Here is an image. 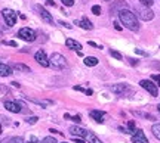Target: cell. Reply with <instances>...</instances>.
Here are the masks:
<instances>
[{
  "label": "cell",
  "instance_id": "obj_1",
  "mask_svg": "<svg viewBox=\"0 0 160 143\" xmlns=\"http://www.w3.org/2000/svg\"><path fill=\"white\" fill-rule=\"evenodd\" d=\"M119 18H120V22L123 24L128 30H131V31H138L139 30V22H138L137 16L129 9H120Z\"/></svg>",
  "mask_w": 160,
  "mask_h": 143
},
{
  "label": "cell",
  "instance_id": "obj_2",
  "mask_svg": "<svg viewBox=\"0 0 160 143\" xmlns=\"http://www.w3.org/2000/svg\"><path fill=\"white\" fill-rule=\"evenodd\" d=\"M49 65L53 69H64L67 68V59L61 55V53H53L49 59Z\"/></svg>",
  "mask_w": 160,
  "mask_h": 143
},
{
  "label": "cell",
  "instance_id": "obj_3",
  "mask_svg": "<svg viewBox=\"0 0 160 143\" xmlns=\"http://www.w3.org/2000/svg\"><path fill=\"white\" fill-rule=\"evenodd\" d=\"M110 90L113 93H116L117 96H131L133 95V89L128 86V84H113V86H110Z\"/></svg>",
  "mask_w": 160,
  "mask_h": 143
},
{
  "label": "cell",
  "instance_id": "obj_4",
  "mask_svg": "<svg viewBox=\"0 0 160 143\" xmlns=\"http://www.w3.org/2000/svg\"><path fill=\"white\" fill-rule=\"evenodd\" d=\"M139 86L145 89L147 92L151 95L153 97H157L159 96V89H157V84H154L153 80H141L139 81Z\"/></svg>",
  "mask_w": 160,
  "mask_h": 143
},
{
  "label": "cell",
  "instance_id": "obj_5",
  "mask_svg": "<svg viewBox=\"0 0 160 143\" xmlns=\"http://www.w3.org/2000/svg\"><path fill=\"white\" fill-rule=\"evenodd\" d=\"M18 37H21L24 41L31 43V41L36 40V31H33V30L28 28V27H24V28H21L18 31Z\"/></svg>",
  "mask_w": 160,
  "mask_h": 143
},
{
  "label": "cell",
  "instance_id": "obj_6",
  "mask_svg": "<svg viewBox=\"0 0 160 143\" xmlns=\"http://www.w3.org/2000/svg\"><path fill=\"white\" fill-rule=\"evenodd\" d=\"M137 12L138 15H139V18L142 19V21H151L153 18H154V12L151 11L150 7H147V6H138L137 7Z\"/></svg>",
  "mask_w": 160,
  "mask_h": 143
},
{
  "label": "cell",
  "instance_id": "obj_7",
  "mask_svg": "<svg viewBox=\"0 0 160 143\" xmlns=\"http://www.w3.org/2000/svg\"><path fill=\"white\" fill-rule=\"evenodd\" d=\"M2 15L5 18L8 27H13L15 25V22H17V12H13L12 9H5L2 12Z\"/></svg>",
  "mask_w": 160,
  "mask_h": 143
},
{
  "label": "cell",
  "instance_id": "obj_8",
  "mask_svg": "<svg viewBox=\"0 0 160 143\" xmlns=\"http://www.w3.org/2000/svg\"><path fill=\"white\" fill-rule=\"evenodd\" d=\"M34 59L37 61V63L39 65H42V67H49V59H48V56H46V52L43 50V49H40V50L36 52L34 55Z\"/></svg>",
  "mask_w": 160,
  "mask_h": 143
},
{
  "label": "cell",
  "instance_id": "obj_9",
  "mask_svg": "<svg viewBox=\"0 0 160 143\" xmlns=\"http://www.w3.org/2000/svg\"><path fill=\"white\" fill-rule=\"evenodd\" d=\"M5 108L9 111V112H13V114H18V112H21L22 111V103L19 102H12V100H9V102H5Z\"/></svg>",
  "mask_w": 160,
  "mask_h": 143
},
{
  "label": "cell",
  "instance_id": "obj_10",
  "mask_svg": "<svg viewBox=\"0 0 160 143\" xmlns=\"http://www.w3.org/2000/svg\"><path fill=\"white\" fill-rule=\"evenodd\" d=\"M132 142L133 143H148V139L145 137L142 130H135V133L132 134Z\"/></svg>",
  "mask_w": 160,
  "mask_h": 143
},
{
  "label": "cell",
  "instance_id": "obj_11",
  "mask_svg": "<svg viewBox=\"0 0 160 143\" xmlns=\"http://www.w3.org/2000/svg\"><path fill=\"white\" fill-rule=\"evenodd\" d=\"M36 11H39L40 16L43 18V19H45L48 24H51V25L53 24V18H52V15L48 11H46V9H43V7H42V6H39V5H36Z\"/></svg>",
  "mask_w": 160,
  "mask_h": 143
},
{
  "label": "cell",
  "instance_id": "obj_12",
  "mask_svg": "<svg viewBox=\"0 0 160 143\" xmlns=\"http://www.w3.org/2000/svg\"><path fill=\"white\" fill-rule=\"evenodd\" d=\"M70 133H71L73 136H79V137L85 139L86 134H88V130L82 128V127H77V126H71L70 127Z\"/></svg>",
  "mask_w": 160,
  "mask_h": 143
},
{
  "label": "cell",
  "instance_id": "obj_13",
  "mask_svg": "<svg viewBox=\"0 0 160 143\" xmlns=\"http://www.w3.org/2000/svg\"><path fill=\"white\" fill-rule=\"evenodd\" d=\"M65 46L68 47V49H71V50H76V52H79L80 49H82V44H80L79 41L73 40V39H67V40H65Z\"/></svg>",
  "mask_w": 160,
  "mask_h": 143
},
{
  "label": "cell",
  "instance_id": "obj_14",
  "mask_svg": "<svg viewBox=\"0 0 160 143\" xmlns=\"http://www.w3.org/2000/svg\"><path fill=\"white\" fill-rule=\"evenodd\" d=\"M76 25H79L80 28H83V30H92L93 28L92 22L88 19V18H82L80 21H76Z\"/></svg>",
  "mask_w": 160,
  "mask_h": 143
},
{
  "label": "cell",
  "instance_id": "obj_15",
  "mask_svg": "<svg viewBox=\"0 0 160 143\" xmlns=\"http://www.w3.org/2000/svg\"><path fill=\"white\" fill-rule=\"evenodd\" d=\"M89 115H91V118H93L97 122H104V115L105 114H104L102 111H97V109H95V111H91Z\"/></svg>",
  "mask_w": 160,
  "mask_h": 143
},
{
  "label": "cell",
  "instance_id": "obj_16",
  "mask_svg": "<svg viewBox=\"0 0 160 143\" xmlns=\"http://www.w3.org/2000/svg\"><path fill=\"white\" fill-rule=\"evenodd\" d=\"M12 74V68L6 63H0V77H9Z\"/></svg>",
  "mask_w": 160,
  "mask_h": 143
},
{
  "label": "cell",
  "instance_id": "obj_17",
  "mask_svg": "<svg viewBox=\"0 0 160 143\" xmlns=\"http://www.w3.org/2000/svg\"><path fill=\"white\" fill-rule=\"evenodd\" d=\"M83 62H85L86 67H97L99 61H98V59H97L95 56H86Z\"/></svg>",
  "mask_w": 160,
  "mask_h": 143
},
{
  "label": "cell",
  "instance_id": "obj_18",
  "mask_svg": "<svg viewBox=\"0 0 160 143\" xmlns=\"http://www.w3.org/2000/svg\"><path fill=\"white\" fill-rule=\"evenodd\" d=\"M85 139H86V140H88L89 143H102V140H101V139H98L92 131H88V134H86Z\"/></svg>",
  "mask_w": 160,
  "mask_h": 143
},
{
  "label": "cell",
  "instance_id": "obj_19",
  "mask_svg": "<svg viewBox=\"0 0 160 143\" xmlns=\"http://www.w3.org/2000/svg\"><path fill=\"white\" fill-rule=\"evenodd\" d=\"M13 69L22 71V72H31V69H30L27 65H24V63H15V65H13Z\"/></svg>",
  "mask_w": 160,
  "mask_h": 143
},
{
  "label": "cell",
  "instance_id": "obj_20",
  "mask_svg": "<svg viewBox=\"0 0 160 143\" xmlns=\"http://www.w3.org/2000/svg\"><path fill=\"white\" fill-rule=\"evenodd\" d=\"M31 102H34V103H37V105H40V106H48V105H52V100H39V99H30Z\"/></svg>",
  "mask_w": 160,
  "mask_h": 143
},
{
  "label": "cell",
  "instance_id": "obj_21",
  "mask_svg": "<svg viewBox=\"0 0 160 143\" xmlns=\"http://www.w3.org/2000/svg\"><path fill=\"white\" fill-rule=\"evenodd\" d=\"M151 131L154 134V137L160 140V124H154V126L151 127Z\"/></svg>",
  "mask_w": 160,
  "mask_h": 143
},
{
  "label": "cell",
  "instance_id": "obj_22",
  "mask_svg": "<svg viewBox=\"0 0 160 143\" xmlns=\"http://www.w3.org/2000/svg\"><path fill=\"white\" fill-rule=\"evenodd\" d=\"M64 118H65V120H73L74 122H80V121H82V117H80V115H76V117H70L68 114H65V115H64Z\"/></svg>",
  "mask_w": 160,
  "mask_h": 143
},
{
  "label": "cell",
  "instance_id": "obj_23",
  "mask_svg": "<svg viewBox=\"0 0 160 143\" xmlns=\"http://www.w3.org/2000/svg\"><path fill=\"white\" fill-rule=\"evenodd\" d=\"M110 55H111L113 58H116L117 61H122V55H120L117 50H114V49H111V50H110Z\"/></svg>",
  "mask_w": 160,
  "mask_h": 143
},
{
  "label": "cell",
  "instance_id": "obj_24",
  "mask_svg": "<svg viewBox=\"0 0 160 143\" xmlns=\"http://www.w3.org/2000/svg\"><path fill=\"white\" fill-rule=\"evenodd\" d=\"M9 143H25V142H24L22 137H19V136H15V137H11Z\"/></svg>",
  "mask_w": 160,
  "mask_h": 143
},
{
  "label": "cell",
  "instance_id": "obj_25",
  "mask_svg": "<svg viewBox=\"0 0 160 143\" xmlns=\"http://www.w3.org/2000/svg\"><path fill=\"white\" fill-rule=\"evenodd\" d=\"M128 133H135V122L133 121L128 122Z\"/></svg>",
  "mask_w": 160,
  "mask_h": 143
},
{
  "label": "cell",
  "instance_id": "obj_26",
  "mask_svg": "<svg viewBox=\"0 0 160 143\" xmlns=\"http://www.w3.org/2000/svg\"><path fill=\"white\" fill-rule=\"evenodd\" d=\"M92 13L93 15H101V6H98V5L92 6Z\"/></svg>",
  "mask_w": 160,
  "mask_h": 143
},
{
  "label": "cell",
  "instance_id": "obj_27",
  "mask_svg": "<svg viewBox=\"0 0 160 143\" xmlns=\"http://www.w3.org/2000/svg\"><path fill=\"white\" fill-rule=\"evenodd\" d=\"M40 143H58V142L53 137H52V136H48V137H45Z\"/></svg>",
  "mask_w": 160,
  "mask_h": 143
},
{
  "label": "cell",
  "instance_id": "obj_28",
  "mask_svg": "<svg viewBox=\"0 0 160 143\" xmlns=\"http://www.w3.org/2000/svg\"><path fill=\"white\" fill-rule=\"evenodd\" d=\"M139 3L142 6H147V7H150V6L154 3V0H139Z\"/></svg>",
  "mask_w": 160,
  "mask_h": 143
},
{
  "label": "cell",
  "instance_id": "obj_29",
  "mask_svg": "<svg viewBox=\"0 0 160 143\" xmlns=\"http://www.w3.org/2000/svg\"><path fill=\"white\" fill-rule=\"evenodd\" d=\"M151 80L154 81V83H157V86H160V75L159 74H153L151 75Z\"/></svg>",
  "mask_w": 160,
  "mask_h": 143
},
{
  "label": "cell",
  "instance_id": "obj_30",
  "mask_svg": "<svg viewBox=\"0 0 160 143\" xmlns=\"http://www.w3.org/2000/svg\"><path fill=\"white\" fill-rule=\"evenodd\" d=\"M37 120H39V118H37V117H30V118H27V122H28V124H34V122H37Z\"/></svg>",
  "mask_w": 160,
  "mask_h": 143
},
{
  "label": "cell",
  "instance_id": "obj_31",
  "mask_svg": "<svg viewBox=\"0 0 160 143\" xmlns=\"http://www.w3.org/2000/svg\"><path fill=\"white\" fill-rule=\"evenodd\" d=\"M59 2H62L65 6H73L74 5V0H59Z\"/></svg>",
  "mask_w": 160,
  "mask_h": 143
},
{
  "label": "cell",
  "instance_id": "obj_32",
  "mask_svg": "<svg viewBox=\"0 0 160 143\" xmlns=\"http://www.w3.org/2000/svg\"><path fill=\"white\" fill-rule=\"evenodd\" d=\"M3 44H8V46H12V47H17V46H18L17 41H12V40H11V41H6V40H5V41H3Z\"/></svg>",
  "mask_w": 160,
  "mask_h": 143
},
{
  "label": "cell",
  "instance_id": "obj_33",
  "mask_svg": "<svg viewBox=\"0 0 160 143\" xmlns=\"http://www.w3.org/2000/svg\"><path fill=\"white\" fill-rule=\"evenodd\" d=\"M88 44H89V46H92V47H98V49H102V46H98L95 41H88Z\"/></svg>",
  "mask_w": 160,
  "mask_h": 143
},
{
  "label": "cell",
  "instance_id": "obj_34",
  "mask_svg": "<svg viewBox=\"0 0 160 143\" xmlns=\"http://www.w3.org/2000/svg\"><path fill=\"white\" fill-rule=\"evenodd\" d=\"M135 52H137L138 55H142V56H147V55H148V53H147V52L141 50V49H135Z\"/></svg>",
  "mask_w": 160,
  "mask_h": 143
},
{
  "label": "cell",
  "instance_id": "obj_35",
  "mask_svg": "<svg viewBox=\"0 0 160 143\" xmlns=\"http://www.w3.org/2000/svg\"><path fill=\"white\" fill-rule=\"evenodd\" d=\"M58 22L61 24V25H62V27H65V28H71V25H70L68 22H64V21H58Z\"/></svg>",
  "mask_w": 160,
  "mask_h": 143
},
{
  "label": "cell",
  "instance_id": "obj_36",
  "mask_svg": "<svg viewBox=\"0 0 160 143\" xmlns=\"http://www.w3.org/2000/svg\"><path fill=\"white\" fill-rule=\"evenodd\" d=\"M27 143H40V142L37 140V137H34V136H33V137H30V140Z\"/></svg>",
  "mask_w": 160,
  "mask_h": 143
},
{
  "label": "cell",
  "instance_id": "obj_37",
  "mask_svg": "<svg viewBox=\"0 0 160 143\" xmlns=\"http://www.w3.org/2000/svg\"><path fill=\"white\" fill-rule=\"evenodd\" d=\"M129 63L135 67V65H137V63H138V61H137V59H132V58H129Z\"/></svg>",
  "mask_w": 160,
  "mask_h": 143
},
{
  "label": "cell",
  "instance_id": "obj_38",
  "mask_svg": "<svg viewBox=\"0 0 160 143\" xmlns=\"http://www.w3.org/2000/svg\"><path fill=\"white\" fill-rule=\"evenodd\" d=\"M74 90H77V92H86L83 87H80V86H74Z\"/></svg>",
  "mask_w": 160,
  "mask_h": 143
},
{
  "label": "cell",
  "instance_id": "obj_39",
  "mask_svg": "<svg viewBox=\"0 0 160 143\" xmlns=\"http://www.w3.org/2000/svg\"><path fill=\"white\" fill-rule=\"evenodd\" d=\"M114 28L117 31H122V25H119V22H114Z\"/></svg>",
  "mask_w": 160,
  "mask_h": 143
},
{
  "label": "cell",
  "instance_id": "obj_40",
  "mask_svg": "<svg viewBox=\"0 0 160 143\" xmlns=\"http://www.w3.org/2000/svg\"><path fill=\"white\" fill-rule=\"evenodd\" d=\"M74 142H76V143H85V140L80 137V139H74Z\"/></svg>",
  "mask_w": 160,
  "mask_h": 143
},
{
  "label": "cell",
  "instance_id": "obj_41",
  "mask_svg": "<svg viewBox=\"0 0 160 143\" xmlns=\"http://www.w3.org/2000/svg\"><path fill=\"white\" fill-rule=\"evenodd\" d=\"M9 140L11 139H3V140H0V143H9Z\"/></svg>",
  "mask_w": 160,
  "mask_h": 143
},
{
  "label": "cell",
  "instance_id": "obj_42",
  "mask_svg": "<svg viewBox=\"0 0 160 143\" xmlns=\"http://www.w3.org/2000/svg\"><path fill=\"white\" fill-rule=\"evenodd\" d=\"M86 95H88V96H91V95H92V90H91V89H89V90H86Z\"/></svg>",
  "mask_w": 160,
  "mask_h": 143
},
{
  "label": "cell",
  "instance_id": "obj_43",
  "mask_svg": "<svg viewBox=\"0 0 160 143\" xmlns=\"http://www.w3.org/2000/svg\"><path fill=\"white\" fill-rule=\"evenodd\" d=\"M46 2H48L49 5H55V3H53V0H46Z\"/></svg>",
  "mask_w": 160,
  "mask_h": 143
},
{
  "label": "cell",
  "instance_id": "obj_44",
  "mask_svg": "<svg viewBox=\"0 0 160 143\" xmlns=\"http://www.w3.org/2000/svg\"><path fill=\"white\" fill-rule=\"evenodd\" d=\"M0 134H2V122H0Z\"/></svg>",
  "mask_w": 160,
  "mask_h": 143
},
{
  "label": "cell",
  "instance_id": "obj_45",
  "mask_svg": "<svg viewBox=\"0 0 160 143\" xmlns=\"http://www.w3.org/2000/svg\"><path fill=\"white\" fill-rule=\"evenodd\" d=\"M157 109H159V112H160V105H159V106H157Z\"/></svg>",
  "mask_w": 160,
  "mask_h": 143
},
{
  "label": "cell",
  "instance_id": "obj_46",
  "mask_svg": "<svg viewBox=\"0 0 160 143\" xmlns=\"http://www.w3.org/2000/svg\"><path fill=\"white\" fill-rule=\"evenodd\" d=\"M62 143H68V142H62Z\"/></svg>",
  "mask_w": 160,
  "mask_h": 143
},
{
  "label": "cell",
  "instance_id": "obj_47",
  "mask_svg": "<svg viewBox=\"0 0 160 143\" xmlns=\"http://www.w3.org/2000/svg\"><path fill=\"white\" fill-rule=\"evenodd\" d=\"M105 2H110V0H105Z\"/></svg>",
  "mask_w": 160,
  "mask_h": 143
}]
</instances>
